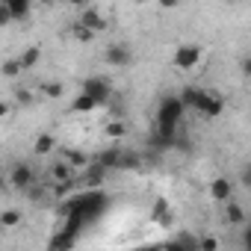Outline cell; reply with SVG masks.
I'll use <instances>...</instances> for the list:
<instances>
[{"label": "cell", "instance_id": "1", "mask_svg": "<svg viewBox=\"0 0 251 251\" xmlns=\"http://www.w3.org/2000/svg\"><path fill=\"white\" fill-rule=\"evenodd\" d=\"M106 204H109L106 192L89 189V192H77V195L65 198V201L59 204V216H62V219H74V222H80V225L86 227L92 219H98V216L106 210Z\"/></svg>", "mask_w": 251, "mask_h": 251}, {"label": "cell", "instance_id": "2", "mask_svg": "<svg viewBox=\"0 0 251 251\" xmlns=\"http://www.w3.org/2000/svg\"><path fill=\"white\" fill-rule=\"evenodd\" d=\"M80 230H83L80 222H74V219H62V227L50 236L48 251H71L74 242H77V233H80Z\"/></svg>", "mask_w": 251, "mask_h": 251}, {"label": "cell", "instance_id": "3", "mask_svg": "<svg viewBox=\"0 0 251 251\" xmlns=\"http://www.w3.org/2000/svg\"><path fill=\"white\" fill-rule=\"evenodd\" d=\"M198 62H201V45H180V48H175V56H172L175 68L192 71Z\"/></svg>", "mask_w": 251, "mask_h": 251}, {"label": "cell", "instance_id": "4", "mask_svg": "<svg viewBox=\"0 0 251 251\" xmlns=\"http://www.w3.org/2000/svg\"><path fill=\"white\" fill-rule=\"evenodd\" d=\"M195 112H201L204 118H219V115L225 112V100H222V95L201 89V98H198V103H195Z\"/></svg>", "mask_w": 251, "mask_h": 251}, {"label": "cell", "instance_id": "5", "mask_svg": "<svg viewBox=\"0 0 251 251\" xmlns=\"http://www.w3.org/2000/svg\"><path fill=\"white\" fill-rule=\"evenodd\" d=\"M103 62H106L109 68H127V65L133 62V50H130L127 45L115 42V45H109V48L103 50Z\"/></svg>", "mask_w": 251, "mask_h": 251}, {"label": "cell", "instance_id": "6", "mask_svg": "<svg viewBox=\"0 0 251 251\" xmlns=\"http://www.w3.org/2000/svg\"><path fill=\"white\" fill-rule=\"evenodd\" d=\"M30 12H33L30 0H6L0 6V21H27Z\"/></svg>", "mask_w": 251, "mask_h": 251}, {"label": "cell", "instance_id": "7", "mask_svg": "<svg viewBox=\"0 0 251 251\" xmlns=\"http://www.w3.org/2000/svg\"><path fill=\"white\" fill-rule=\"evenodd\" d=\"M83 92L92 95L98 103H106V100L112 98V83H109L106 77H89V80L83 83Z\"/></svg>", "mask_w": 251, "mask_h": 251}, {"label": "cell", "instance_id": "8", "mask_svg": "<svg viewBox=\"0 0 251 251\" xmlns=\"http://www.w3.org/2000/svg\"><path fill=\"white\" fill-rule=\"evenodd\" d=\"M77 24H80V27H86L89 33H100V30H106V18H103V15H100V9H95V6H86V9L80 12Z\"/></svg>", "mask_w": 251, "mask_h": 251}, {"label": "cell", "instance_id": "9", "mask_svg": "<svg viewBox=\"0 0 251 251\" xmlns=\"http://www.w3.org/2000/svg\"><path fill=\"white\" fill-rule=\"evenodd\" d=\"M74 172H77V169H74L68 160H56L48 175H50V183H53V186H65V183H74Z\"/></svg>", "mask_w": 251, "mask_h": 251}, {"label": "cell", "instance_id": "10", "mask_svg": "<svg viewBox=\"0 0 251 251\" xmlns=\"http://www.w3.org/2000/svg\"><path fill=\"white\" fill-rule=\"evenodd\" d=\"M9 183L15 186V189H33V166H27V163H18V166H12V172H9Z\"/></svg>", "mask_w": 251, "mask_h": 251}, {"label": "cell", "instance_id": "11", "mask_svg": "<svg viewBox=\"0 0 251 251\" xmlns=\"http://www.w3.org/2000/svg\"><path fill=\"white\" fill-rule=\"evenodd\" d=\"M210 198L213 201H233V183L227 177H213L210 180Z\"/></svg>", "mask_w": 251, "mask_h": 251}, {"label": "cell", "instance_id": "12", "mask_svg": "<svg viewBox=\"0 0 251 251\" xmlns=\"http://www.w3.org/2000/svg\"><path fill=\"white\" fill-rule=\"evenodd\" d=\"M95 166H100V169H118V163H121V148L118 145H112V148H106V151H100V154H95V160H92Z\"/></svg>", "mask_w": 251, "mask_h": 251}, {"label": "cell", "instance_id": "13", "mask_svg": "<svg viewBox=\"0 0 251 251\" xmlns=\"http://www.w3.org/2000/svg\"><path fill=\"white\" fill-rule=\"evenodd\" d=\"M100 103L92 98V95H86V92H80L74 100H71V112H95Z\"/></svg>", "mask_w": 251, "mask_h": 251}, {"label": "cell", "instance_id": "14", "mask_svg": "<svg viewBox=\"0 0 251 251\" xmlns=\"http://www.w3.org/2000/svg\"><path fill=\"white\" fill-rule=\"evenodd\" d=\"M154 222L157 225H172V207H169V201L166 198H157V204H154Z\"/></svg>", "mask_w": 251, "mask_h": 251}, {"label": "cell", "instance_id": "15", "mask_svg": "<svg viewBox=\"0 0 251 251\" xmlns=\"http://www.w3.org/2000/svg\"><path fill=\"white\" fill-rule=\"evenodd\" d=\"M103 133H106V139H124L127 136V124H124L121 118H112V121H106V127H103Z\"/></svg>", "mask_w": 251, "mask_h": 251}, {"label": "cell", "instance_id": "16", "mask_svg": "<svg viewBox=\"0 0 251 251\" xmlns=\"http://www.w3.org/2000/svg\"><path fill=\"white\" fill-rule=\"evenodd\" d=\"M53 148H56V139H53L50 133H42V136L36 139V145H33V154H36V157H45V154H50Z\"/></svg>", "mask_w": 251, "mask_h": 251}, {"label": "cell", "instance_id": "17", "mask_svg": "<svg viewBox=\"0 0 251 251\" xmlns=\"http://www.w3.org/2000/svg\"><path fill=\"white\" fill-rule=\"evenodd\" d=\"M65 160H68L74 169H83V166L89 169V166H92V157L83 154V151H77V148H65Z\"/></svg>", "mask_w": 251, "mask_h": 251}, {"label": "cell", "instance_id": "18", "mask_svg": "<svg viewBox=\"0 0 251 251\" xmlns=\"http://www.w3.org/2000/svg\"><path fill=\"white\" fill-rule=\"evenodd\" d=\"M225 219H227L230 225H242V222H245V207L236 204V201H227V207H225Z\"/></svg>", "mask_w": 251, "mask_h": 251}, {"label": "cell", "instance_id": "19", "mask_svg": "<svg viewBox=\"0 0 251 251\" xmlns=\"http://www.w3.org/2000/svg\"><path fill=\"white\" fill-rule=\"evenodd\" d=\"M39 59H42V50H39V48H27V50L18 56V62H21V68H24V71L36 68V65H39Z\"/></svg>", "mask_w": 251, "mask_h": 251}, {"label": "cell", "instance_id": "20", "mask_svg": "<svg viewBox=\"0 0 251 251\" xmlns=\"http://www.w3.org/2000/svg\"><path fill=\"white\" fill-rule=\"evenodd\" d=\"M21 222H24V213L15 210V207H9V210L0 213V225H3V227H18Z\"/></svg>", "mask_w": 251, "mask_h": 251}, {"label": "cell", "instance_id": "21", "mask_svg": "<svg viewBox=\"0 0 251 251\" xmlns=\"http://www.w3.org/2000/svg\"><path fill=\"white\" fill-rule=\"evenodd\" d=\"M139 166H142V157H139V154H127V151H121V163H118V169L133 172V169H139Z\"/></svg>", "mask_w": 251, "mask_h": 251}, {"label": "cell", "instance_id": "22", "mask_svg": "<svg viewBox=\"0 0 251 251\" xmlns=\"http://www.w3.org/2000/svg\"><path fill=\"white\" fill-rule=\"evenodd\" d=\"M103 172H106V169H100V166H95V163H92V166H89V172H86V183H89L92 189H95V186H100Z\"/></svg>", "mask_w": 251, "mask_h": 251}, {"label": "cell", "instance_id": "23", "mask_svg": "<svg viewBox=\"0 0 251 251\" xmlns=\"http://www.w3.org/2000/svg\"><path fill=\"white\" fill-rule=\"evenodd\" d=\"M42 92H45L48 98H53V100H56V98H62V95H65V86H62V83H56V80H50V83H45V86H42Z\"/></svg>", "mask_w": 251, "mask_h": 251}, {"label": "cell", "instance_id": "24", "mask_svg": "<svg viewBox=\"0 0 251 251\" xmlns=\"http://www.w3.org/2000/svg\"><path fill=\"white\" fill-rule=\"evenodd\" d=\"M198 251H219V236H213V233L201 236L198 239Z\"/></svg>", "mask_w": 251, "mask_h": 251}, {"label": "cell", "instance_id": "25", "mask_svg": "<svg viewBox=\"0 0 251 251\" xmlns=\"http://www.w3.org/2000/svg\"><path fill=\"white\" fill-rule=\"evenodd\" d=\"M21 71H24V68H21V62H18V59H6V62H3V77H9V80H12V77H18Z\"/></svg>", "mask_w": 251, "mask_h": 251}, {"label": "cell", "instance_id": "26", "mask_svg": "<svg viewBox=\"0 0 251 251\" xmlns=\"http://www.w3.org/2000/svg\"><path fill=\"white\" fill-rule=\"evenodd\" d=\"M166 251H192V245H189V239H177V242H169Z\"/></svg>", "mask_w": 251, "mask_h": 251}, {"label": "cell", "instance_id": "27", "mask_svg": "<svg viewBox=\"0 0 251 251\" xmlns=\"http://www.w3.org/2000/svg\"><path fill=\"white\" fill-rule=\"evenodd\" d=\"M74 36H77V39H83V42L95 39V33H89V30H86V27H80V24H74Z\"/></svg>", "mask_w": 251, "mask_h": 251}, {"label": "cell", "instance_id": "28", "mask_svg": "<svg viewBox=\"0 0 251 251\" xmlns=\"http://www.w3.org/2000/svg\"><path fill=\"white\" fill-rule=\"evenodd\" d=\"M239 177H242L245 186H251V166H242V175H239Z\"/></svg>", "mask_w": 251, "mask_h": 251}, {"label": "cell", "instance_id": "29", "mask_svg": "<svg viewBox=\"0 0 251 251\" xmlns=\"http://www.w3.org/2000/svg\"><path fill=\"white\" fill-rule=\"evenodd\" d=\"M239 68H242V74H245V77H248V80H251V56H245V59H242V65H239Z\"/></svg>", "mask_w": 251, "mask_h": 251}, {"label": "cell", "instance_id": "30", "mask_svg": "<svg viewBox=\"0 0 251 251\" xmlns=\"http://www.w3.org/2000/svg\"><path fill=\"white\" fill-rule=\"evenodd\" d=\"M242 245H245V251H251V227L245 230V236H242Z\"/></svg>", "mask_w": 251, "mask_h": 251}, {"label": "cell", "instance_id": "31", "mask_svg": "<svg viewBox=\"0 0 251 251\" xmlns=\"http://www.w3.org/2000/svg\"><path fill=\"white\" fill-rule=\"evenodd\" d=\"M18 100H21V103H30L33 98H30V92H24V89H21V92H18Z\"/></svg>", "mask_w": 251, "mask_h": 251}, {"label": "cell", "instance_id": "32", "mask_svg": "<svg viewBox=\"0 0 251 251\" xmlns=\"http://www.w3.org/2000/svg\"><path fill=\"white\" fill-rule=\"evenodd\" d=\"M145 251H166V248H145Z\"/></svg>", "mask_w": 251, "mask_h": 251}]
</instances>
